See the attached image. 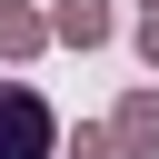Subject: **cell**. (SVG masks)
Listing matches in <instances>:
<instances>
[{"mask_svg":"<svg viewBox=\"0 0 159 159\" xmlns=\"http://www.w3.org/2000/svg\"><path fill=\"white\" fill-rule=\"evenodd\" d=\"M0 159H60V119L30 80H0Z\"/></svg>","mask_w":159,"mask_h":159,"instance_id":"cell-1","label":"cell"},{"mask_svg":"<svg viewBox=\"0 0 159 159\" xmlns=\"http://www.w3.org/2000/svg\"><path fill=\"white\" fill-rule=\"evenodd\" d=\"M109 139H119V159H159V89H129L109 109Z\"/></svg>","mask_w":159,"mask_h":159,"instance_id":"cell-2","label":"cell"},{"mask_svg":"<svg viewBox=\"0 0 159 159\" xmlns=\"http://www.w3.org/2000/svg\"><path fill=\"white\" fill-rule=\"evenodd\" d=\"M40 40H50V20H40V10H20V0H0V60H30Z\"/></svg>","mask_w":159,"mask_h":159,"instance_id":"cell-4","label":"cell"},{"mask_svg":"<svg viewBox=\"0 0 159 159\" xmlns=\"http://www.w3.org/2000/svg\"><path fill=\"white\" fill-rule=\"evenodd\" d=\"M149 10H159V0H149Z\"/></svg>","mask_w":159,"mask_h":159,"instance_id":"cell-7","label":"cell"},{"mask_svg":"<svg viewBox=\"0 0 159 159\" xmlns=\"http://www.w3.org/2000/svg\"><path fill=\"white\" fill-rule=\"evenodd\" d=\"M60 159H119V139L109 129H80V139H60Z\"/></svg>","mask_w":159,"mask_h":159,"instance_id":"cell-5","label":"cell"},{"mask_svg":"<svg viewBox=\"0 0 159 159\" xmlns=\"http://www.w3.org/2000/svg\"><path fill=\"white\" fill-rule=\"evenodd\" d=\"M139 60H149V70H159V10H149V20H139Z\"/></svg>","mask_w":159,"mask_h":159,"instance_id":"cell-6","label":"cell"},{"mask_svg":"<svg viewBox=\"0 0 159 159\" xmlns=\"http://www.w3.org/2000/svg\"><path fill=\"white\" fill-rule=\"evenodd\" d=\"M119 20H109V0H60L50 10V40H70V50H99Z\"/></svg>","mask_w":159,"mask_h":159,"instance_id":"cell-3","label":"cell"}]
</instances>
